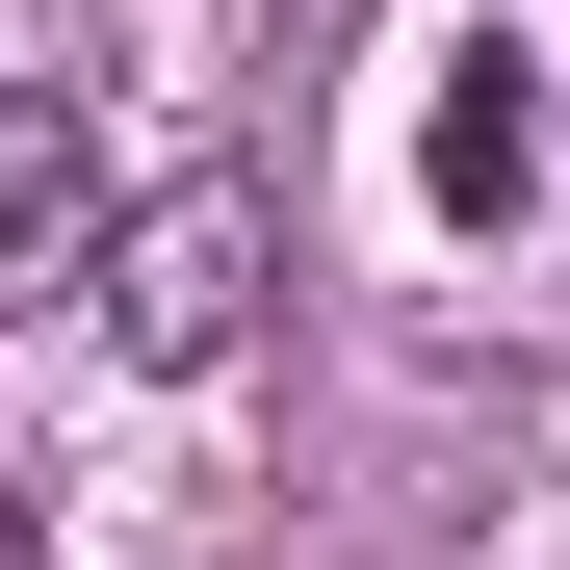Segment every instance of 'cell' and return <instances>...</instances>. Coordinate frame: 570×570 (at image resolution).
I'll return each instance as SVG.
<instances>
[{
  "instance_id": "4",
  "label": "cell",
  "mask_w": 570,
  "mask_h": 570,
  "mask_svg": "<svg viewBox=\"0 0 570 570\" xmlns=\"http://www.w3.org/2000/svg\"><path fill=\"white\" fill-rule=\"evenodd\" d=\"M0 570H52V519H27V493H0Z\"/></svg>"
},
{
  "instance_id": "1",
  "label": "cell",
  "mask_w": 570,
  "mask_h": 570,
  "mask_svg": "<svg viewBox=\"0 0 570 570\" xmlns=\"http://www.w3.org/2000/svg\"><path fill=\"white\" fill-rule=\"evenodd\" d=\"M78 312H105V363H234L259 312H285V208L234 156H181V181H105V234H78Z\"/></svg>"
},
{
  "instance_id": "3",
  "label": "cell",
  "mask_w": 570,
  "mask_h": 570,
  "mask_svg": "<svg viewBox=\"0 0 570 570\" xmlns=\"http://www.w3.org/2000/svg\"><path fill=\"white\" fill-rule=\"evenodd\" d=\"M78 234H105V130L0 78V312H78Z\"/></svg>"
},
{
  "instance_id": "2",
  "label": "cell",
  "mask_w": 570,
  "mask_h": 570,
  "mask_svg": "<svg viewBox=\"0 0 570 570\" xmlns=\"http://www.w3.org/2000/svg\"><path fill=\"white\" fill-rule=\"evenodd\" d=\"M519 181H544L519 27H441V52H415V208H441V234H519Z\"/></svg>"
}]
</instances>
